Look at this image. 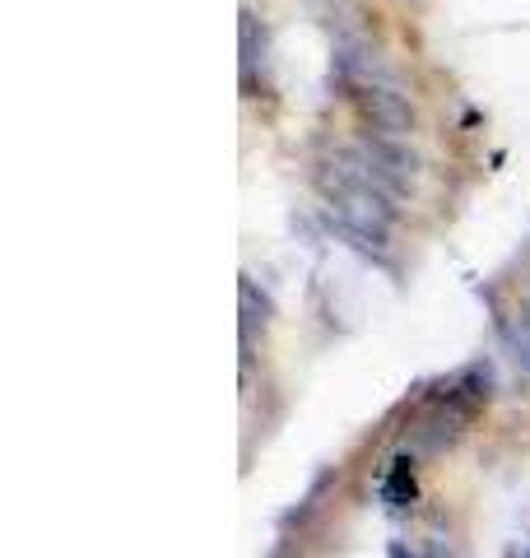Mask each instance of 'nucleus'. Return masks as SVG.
Masks as SVG:
<instances>
[{"label":"nucleus","instance_id":"f257e3e1","mask_svg":"<svg viewBox=\"0 0 530 558\" xmlns=\"http://www.w3.org/2000/svg\"><path fill=\"white\" fill-rule=\"evenodd\" d=\"M359 154L373 163L377 182L392 191V196H405V191H410V178L419 172V154L410 145H400V140H382V135H363Z\"/></svg>","mask_w":530,"mask_h":558},{"label":"nucleus","instance_id":"f03ea898","mask_svg":"<svg viewBox=\"0 0 530 558\" xmlns=\"http://www.w3.org/2000/svg\"><path fill=\"white\" fill-rule=\"evenodd\" d=\"M353 98H359L363 117L373 121L377 131H386V135H410V131H414V108L405 102V94L392 89V84L368 80V84H359V89H353Z\"/></svg>","mask_w":530,"mask_h":558},{"label":"nucleus","instance_id":"7ed1b4c3","mask_svg":"<svg viewBox=\"0 0 530 558\" xmlns=\"http://www.w3.org/2000/svg\"><path fill=\"white\" fill-rule=\"evenodd\" d=\"M377 494H382V502H386L392 512L410 508V502L419 498V484H414V457H410V451H400V457L392 461V470H386L382 484H377Z\"/></svg>","mask_w":530,"mask_h":558},{"label":"nucleus","instance_id":"20e7f679","mask_svg":"<svg viewBox=\"0 0 530 558\" xmlns=\"http://www.w3.org/2000/svg\"><path fill=\"white\" fill-rule=\"evenodd\" d=\"M456 387H461L474 405H484V400H493V391H498V377H493V363L489 359H474L466 363L461 373H456Z\"/></svg>","mask_w":530,"mask_h":558},{"label":"nucleus","instance_id":"39448f33","mask_svg":"<svg viewBox=\"0 0 530 558\" xmlns=\"http://www.w3.org/2000/svg\"><path fill=\"white\" fill-rule=\"evenodd\" d=\"M503 340H507V354H511V363L530 377V322L526 326H503Z\"/></svg>","mask_w":530,"mask_h":558},{"label":"nucleus","instance_id":"423d86ee","mask_svg":"<svg viewBox=\"0 0 530 558\" xmlns=\"http://www.w3.org/2000/svg\"><path fill=\"white\" fill-rule=\"evenodd\" d=\"M423 558H456V554L442 549V539H429V554H423Z\"/></svg>","mask_w":530,"mask_h":558},{"label":"nucleus","instance_id":"0eeeda50","mask_svg":"<svg viewBox=\"0 0 530 558\" xmlns=\"http://www.w3.org/2000/svg\"><path fill=\"white\" fill-rule=\"evenodd\" d=\"M392 558H414V554L405 549V545H392Z\"/></svg>","mask_w":530,"mask_h":558},{"label":"nucleus","instance_id":"6e6552de","mask_svg":"<svg viewBox=\"0 0 530 558\" xmlns=\"http://www.w3.org/2000/svg\"><path fill=\"white\" fill-rule=\"evenodd\" d=\"M503 558H521V554H517V549H507V554H503Z\"/></svg>","mask_w":530,"mask_h":558},{"label":"nucleus","instance_id":"1a4fd4ad","mask_svg":"<svg viewBox=\"0 0 530 558\" xmlns=\"http://www.w3.org/2000/svg\"><path fill=\"white\" fill-rule=\"evenodd\" d=\"M526 558H530V549H526Z\"/></svg>","mask_w":530,"mask_h":558}]
</instances>
